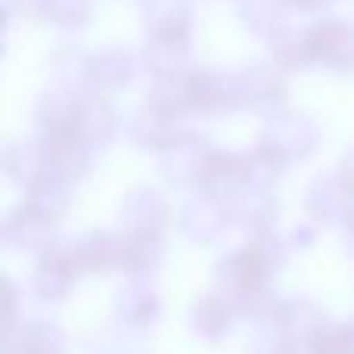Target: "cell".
I'll use <instances>...</instances> for the list:
<instances>
[{"instance_id":"obj_1","label":"cell","mask_w":354,"mask_h":354,"mask_svg":"<svg viewBox=\"0 0 354 354\" xmlns=\"http://www.w3.org/2000/svg\"><path fill=\"white\" fill-rule=\"evenodd\" d=\"M314 147H317V128H314V122L289 109H280L277 115H270L261 137H258V149H264L283 168L311 156Z\"/></svg>"},{"instance_id":"obj_2","label":"cell","mask_w":354,"mask_h":354,"mask_svg":"<svg viewBox=\"0 0 354 354\" xmlns=\"http://www.w3.org/2000/svg\"><path fill=\"white\" fill-rule=\"evenodd\" d=\"M214 149L208 147V140L196 131H180L159 156L162 174L168 183L174 187H196V183H205L208 165H212Z\"/></svg>"},{"instance_id":"obj_3","label":"cell","mask_w":354,"mask_h":354,"mask_svg":"<svg viewBox=\"0 0 354 354\" xmlns=\"http://www.w3.org/2000/svg\"><path fill=\"white\" fill-rule=\"evenodd\" d=\"M122 221L128 233L162 236V230L171 224V205H168L165 193H159L156 187H137L124 196Z\"/></svg>"},{"instance_id":"obj_4","label":"cell","mask_w":354,"mask_h":354,"mask_svg":"<svg viewBox=\"0 0 354 354\" xmlns=\"http://www.w3.org/2000/svg\"><path fill=\"white\" fill-rule=\"evenodd\" d=\"M308 50L311 62H330L342 72H354V25L320 19L308 28Z\"/></svg>"},{"instance_id":"obj_5","label":"cell","mask_w":354,"mask_h":354,"mask_svg":"<svg viewBox=\"0 0 354 354\" xmlns=\"http://www.w3.org/2000/svg\"><path fill=\"white\" fill-rule=\"evenodd\" d=\"M236 106H245L236 75H227L212 66L193 68V109L221 112V109H236Z\"/></svg>"},{"instance_id":"obj_6","label":"cell","mask_w":354,"mask_h":354,"mask_svg":"<svg viewBox=\"0 0 354 354\" xmlns=\"http://www.w3.org/2000/svg\"><path fill=\"white\" fill-rule=\"evenodd\" d=\"M84 91L72 87H53L37 100V122L44 128V137H81L78 134V115Z\"/></svg>"},{"instance_id":"obj_7","label":"cell","mask_w":354,"mask_h":354,"mask_svg":"<svg viewBox=\"0 0 354 354\" xmlns=\"http://www.w3.org/2000/svg\"><path fill=\"white\" fill-rule=\"evenodd\" d=\"M227 218H230V214H227V208L221 205L218 196L202 189V193H193L187 202H183L180 230L187 233V236L199 239V243H212V239H218L221 233H224Z\"/></svg>"},{"instance_id":"obj_8","label":"cell","mask_w":354,"mask_h":354,"mask_svg":"<svg viewBox=\"0 0 354 354\" xmlns=\"http://www.w3.org/2000/svg\"><path fill=\"white\" fill-rule=\"evenodd\" d=\"M177 118H180L177 112L165 109V106H159V103H153V100H147V103L134 112V118H131V137H134L137 147H143V149L156 147L162 153V149H165L168 143L180 134Z\"/></svg>"},{"instance_id":"obj_9","label":"cell","mask_w":354,"mask_h":354,"mask_svg":"<svg viewBox=\"0 0 354 354\" xmlns=\"http://www.w3.org/2000/svg\"><path fill=\"white\" fill-rule=\"evenodd\" d=\"M53 224L56 221L50 218V214L37 212L35 205L22 202V205L12 208L10 218H6L3 236H6V243L16 245V249H44V245H50Z\"/></svg>"},{"instance_id":"obj_10","label":"cell","mask_w":354,"mask_h":354,"mask_svg":"<svg viewBox=\"0 0 354 354\" xmlns=\"http://www.w3.org/2000/svg\"><path fill=\"white\" fill-rule=\"evenodd\" d=\"M6 174L19 180L25 189L37 187L41 180H50V162H47V147L44 140H16L6 147L3 153Z\"/></svg>"},{"instance_id":"obj_11","label":"cell","mask_w":354,"mask_h":354,"mask_svg":"<svg viewBox=\"0 0 354 354\" xmlns=\"http://www.w3.org/2000/svg\"><path fill=\"white\" fill-rule=\"evenodd\" d=\"M50 174L62 183H75L91 168V143L81 137H44Z\"/></svg>"},{"instance_id":"obj_12","label":"cell","mask_w":354,"mask_h":354,"mask_svg":"<svg viewBox=\"0 0 354 354\" xmlns=\"http://www.w3.org/2000/svg\"><path fill=\"white\" fill-rule=\"evenodd\" d=\"M351 193L345 189V183L339 177H317L311 180L305 196V208L314 221L320 224H336L342 218H351L348 208H351Z\"/></svg>"},{"instance_id":"obj_13","label":"cell","mask_w":354,"mask_h":354,"mask_svg":"<svg viewBox=\"0 0 354 354\" xmlns=\"http://www.w3.org/2000/svg\"><path fill=\"white\" fill-rule=\"evenodd\" d=\"M134 75V59L124 50H103V53L87 56L84 81L93 93H109L124 87Z\"/></svg>"},{"instance_id":"obj_14","label":"cell","mask_w":354,"mask_h":354,"mask_svg":"<svg viewBox=\"0 0 354 354\" xmlns=\"http://www.w3.org/2000/svg\"><path fill=\"white\" fill-rule=\"evenodd\" d=\"M239 78V91H243V100L249 106H264L274 103V100L283 97V87H286V78H283V68L277 62H252Z\"/></svg>"},{"instance_id":"obj_15","label":"cell","mask_w":354,"mask_h":354,"mask_svg":"<svg viewBox=\"0 0 354 354\" xmlns=\"http://www.w3.org/2000/svg\"><path fill=\"white\" fill-rule=\"evenodd\" d=\"M78 268H81V261H78V252H75V243L53 245V249L41 258V264H37L35 283L44 295H62V289L68 286V280L75 277Z\"/></svg>"},{"instance_id":"obj_16","label":"cell","mask_w":354,"mask_h":354,"mask_svg":"<svg viewBox=\"0 0 354 354\" xmlns=\"http://www.w3.org/2000/svg\"><path fill=\"white\" fill-rule=\"evenodd\" d=\"M149 35L187 37L189 35V3L187 0H140Z\"/></svg>"},{"instance_id":"obj_17","label":"cell","mask_w":354,"mask_h":354,"mask_svg":"<svg viewBox=\"0 0 354 354\" xmlns=\"http://www.w3.org/2000/svg\"><path fill=\"white\" fill-rule=\"evenodd\" d=\"M115 109L112 103L103 97V93L84 91V100H81V115H78V134L84 143H106L112 134H115Z\"/></svg>"},{"instance_id":"obj_18","label":"cell","mask_w":354,"mask_h":354,"mask_svg":"<svg viewBox=\"0 0 354 354\" xmlns=\"http://www.w3.org/2000/svg\"><path fill=\"white\" fill-rule=\"evenodd\" d=\"M75 252H78L81 268H124V233L115 236V233H91V236L78 239L75 243Z\"/></svg>"},{"instance_id":"obj_19","label":"cell","mask_w":354,"mask_h":354,"mask_svg":"<svg viewBox=\"0 0 354 354\" xmlns=\"http://www.w3.org/2000/svg\"><path fill=\"white\" fill-rule=\"evenodd\" d=\"M270 53L280 68L305 66L311 62V50H308V28H295L289 22H280L270 31Z\"/></svg>"},{"instance_id":"obj_20","label":"cell","mask_w":354,"mask_h":354,"mask_svg":"<svg viewBox=\"0 0 354 354\" xmlns=\"http://www.w3.org/2000/svg\"><path fill=\"white\" fill-rule=\"evenodd\" d=\"M143 56H147V66L153 68L156 78L189 68L187 66V37H159V35H149Z\"/></svg>"},{"instance_id":"obj_21","label":"cell","mask_w":354,"mask_h":354,"mask_svg":"<svg viewBox=\"0 0 354 354\" xmlns=\"http://www.w3.org/2000/svg\"><path fill=\"white\" fill-rule=\"evenodd\" d=\"M68 187H72V183H62V180H56V177H50V180H41L37 187L25 189V202L56 221L68 208V202H72Z\"/></svg>"},{"instance_id":"obj_22","label":"cell","mask_w":354,"mask_h":354,"mask_svg":"<svg viewBox=\"0 0 354 354\" xmlns=\"http://www.w3.org/2000/svg\"><path fill=\"white\" fill-rule=\"evenodd\" d=\"M162 261V239L124 233V268L131 270H153Z\"/></svg>"},{"instance_id":"obj_23","label":"cell","mask_w":354,"mask_h":354,"mask_svg":"<svg viewBox=\"0 0 354 354\" xmlns=\"http://www.w3.org/2000/svg\"><path fill=\"white\" fill-rule=\"evenodd\" d=\"M236 12L252 31H274L280 25V0H236Z\"/></svg>"},{"instance_id":"obj_24","label":"cell","mask_w":354,"mask_h":354,"mask_svg":"<svg viewBox=\"0 0 354 354\" xmlns=\"http://www.w3.org/2000/svg\"><path fill=\"white\" fill-rule=\"evenodd\" d=\"M91 16V0H47V12L44 19L66 28H81Z\"/></svg>"},{"instance_id":"obj_25","label":"cell","mask_w":354,"mask_h":354,"mask_svg":"<svg viewBox=\"0 0 354 354\" xmlns=\"http://www.w3.org/2000/svg\"><path fill=\"white\" fill-rule=\"evenodd\" d=\"M339 180L345 183V189H348L354 199V149H348V153L342 156V162H339Z\"/></svg>"},{"instance_id":"obj_26","label":"cell","mask_w":354,"mask_h":354,"mask_svg":"<svg viewBox=\"0 0 354 354\" xmlns=\"http://www.w3.org/2000/svg\"><path fill=\"white\" fill-rule=\"evenodd\" d=\"M289 3H299V6H305V10H314V6L326 3V0H289Z\"/></svg>"},{"instance_id":"obj_27","label":"cell","mask_w":354,"mask_h":354,"mask_svg":"<svg viewBox=\"0 0 354 354\" xmlns=\"http://www.w3.org/2000/svg\"><path fill=\"white\" fill-rule=\"evenodd\" d=\"M348 230H351V243H354V212H351V218H348Z\"/></svg>"}]
</instances>
